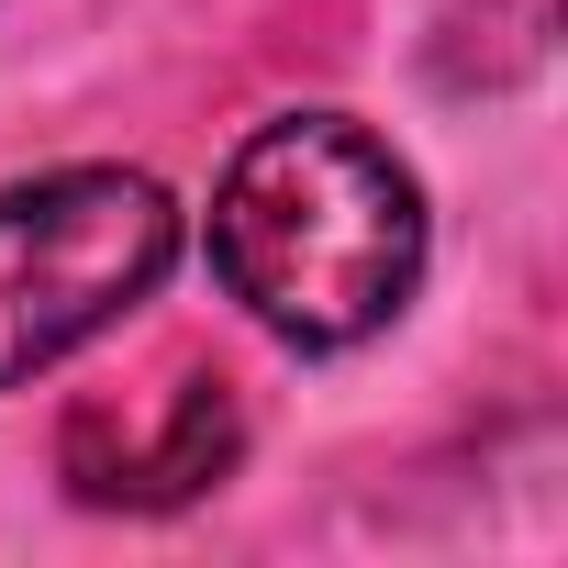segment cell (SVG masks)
I'll return each mask as SVG.
<instances>
[{
    "label": "cell",
    "mask_w": 568,
    "mask_h": 568,
    "mask_svg": "<svg viewBox=\"0 0 568 568\" xmlns=\"http://www.w3.org/2000/svg\"><path fill=\"white\" fill-rule=\"evenodd\" d=\"M212 267L278 346H368L424 291V190L346 112L256 123L212 190Z\"/></svg>",
    "instance_id": "6da1fadb"
},
{
    "label": "cell",
    "mask_w": 568,
    "mask_h": 568,
    "mask_svg": "<svg viewBox=\"0 0 568 568\" xmlns=\"http://www.w3.org/2000/svg\"><path fill=\"white\" fill-rule=\"evenodd\" d=\"M179 267V201L145 168H45L0 190V390L112 335Z\"/></svg>",
    "instance_id": "7a4b0ae2"
},
{
    "label": "cell",
    "mask_w": 568,
    "mask_h": 568,
    "mask_svg": "<svg viewBox=\"0 0 568 568\" xmlns=\"http://www.w3.org/2000/svg\"><path fill=\"white\" fill-rule=\"evenodd\" d=\"M57 457H68V490L79 501H101V513H168V501H201L245 457V413H234V379L223 368H179L145 424L79 402L68 435H57Z\"/></svg>",
    "instance_id": "3957f363"
}]
</instances>
